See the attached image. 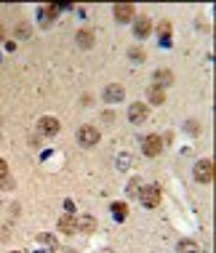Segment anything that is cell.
<instances>
[{"label":"cell","instance_id":"obj_1","mask_svg":"<svg viewBox=\"0 0 216 253\" xmlns=\"http://www.w3.org/2000/svg\"><path fill=\"white\" fill-rule=\"evenodd\" d=\"M139 200L144 208H158L160 205V187L158 184H147V187L139 189Z\"/></svg>","mask_w":216,"mask_h":253},{"label":"cell","instance_id":"obj_2","mask_svg":"<svg viewBox=\"0 0 216 253\" xmlns=\"http://www.w3.org/2000/svg\"><path fill=\"white\" fill-rule=\"evenodd\" d=\"M216 176V166L211 160H198L195 163V179H198L200 184H211Z\"/></svg>","mask_w":216,"mask_h":253},{"label":"cell","instance_id":"obj_3","mask_svg":"<svg viewBox=\"0 0 216 253\" xmlns=\"http://www.w3.org/2000/svg\"><path fill=\"white\" fill-rule=\"evenodd\" d=\"M78 141L83 147H96L99 144V131L93 126H80L78 128Z\"/></svg>","mask_w":216,"mask_h":253},{"label":"cell","instance_id":"obj_4","mask_svg":"<svg viewBox=\"0 0 216 253\" xmlns=\"http://www.w3.org/2000/svg\"><path fill=\"white\" fill-rule=\"evenodd\" d=\"M147 118H150V104H141V101L128 104V120L131 123H144Z\"/></svg>","mask_w":216,"mask_h":253},{"label":"cell","instance_id":"obj_5","mask_svg":"<svg viewBox=\"0 0 216 253\" xmlns=\"http://www.w3.org/2000/svg\"><path fill=\"white\" fill-rule=\"evenodd\" d=\"M141 149H144V155L147 157H158L160 155V149H163V141H160V136H144V141H141Z\"/></svg>","mask_w":216,"mask_h":253},{"label":"cell","instance_id":"obj_6","mask_svg":"<svg viewBox=\"0 0 216 253\" xmlns=\"http://www.w3.org/2000/svg\"><path fill=\"white\" fill-rule=\"evenodd\" d=\"M38 131H40V136H56L59 133V120L51 118V115H45V118L38 120Z\"/></svg>","mask_w":216,"mask_h":253},{"label":"cell","instance_id":"obj_7","mask_svg":"<svg viewBox=\"0 0 216 253\" xmlns=\"http://www.w3.org/2000/svg\"><path fill=\"white\" fill-rule=\"evenodd\" d=\"M133 32H136L139 38H147L152 32V22L150 16H133Z\"/></svg>","mask_w":216,"mask_h":253},{"label":"cell","instance_id":"obj_8","mask_svg":"<svg viewBox=\"0 0 216 253\" xmlns=\"http://www.w3.org/2000/svg\"><path fill=\"white\" fill-rule=\"evenodd\" d=\"M59 232H64V235H75L78 232V218L72 213H64L59 218Z\"/></svg>","mask_w":216,"mask_h":253},{"label":"cell","instance_id":"obj_9","mask_svg":"<svg viewBox=\"0 0 216 253\" xmlns=\"http://www.w3.org/2000/svg\"><path fill=\"white\" fill-rule=\"evenodd\" d=\"M120 99H123V85L112 83V85L104 88V101H107V104H118Z\"/></svg>","mask_w":216,"mask_h":253},{"label":"cell","instance_id":"obj_10","mask_svg":"<svg viewBox=\"0 0 216 253\" xmlns=\"http://www.w3.org/2000/svg\"><path fill=\"white\" fill-rule=\"evenodd\" d=\"M115 19H118V22H131L133 19V5L131 3H118L115 5Z\"/></svg>","mask_w":216,"mask_h":253},{"label":"cell","instance_id":"obj_11","mask_svg":"<svg viewBox=\"0 0 216 253\" xmlns=\"http://www.w3.org/2000/svg\"><path fill=\"white\" fill-rule=\"evenodd\" d=\"M171 83H173V72L171 70H158V72H155V88L163 91V88H168Z\"/></svg>","mask_w":216,"mask_h":253},{"label":"cell","instance_id":"obj_12","mask_svg":"<svg viewBox=\"0 0 216 253\" xmlns=\"http://www.w3.org/2000/svg\"><path fill=\"white\" fill-rule=\"evenodd\" d=\"M56 13H59V5H48V8H40L38 11V19H40V24H45L48 27L53 19H56Z\"/></svg>","mask_w":216,"mask_h":253},{"label":"cell","instance_id":"obj_13","mask_svg":"<svg viewBox=\"0 0 216 253\" xmlns=\"http://www.w3.org/2000/svg\"><path fill=\"white\" fill-rule=\"evenodd\" d=\"M78 45H80V48H91V45H93V32L88 30V27L78 30Z\"/></svg>","mask_w":216,"mask_h":253},{"label":"cell","instance_id":"obj_14","mask_svg":"<svg viewBox=\"0 0 216 253\" xmlns=\"http://www.w3.org/2000/svg\"><path fill=\"white\" fill-rule=\"evenodd\" d=\"M93 229H96V218L93 216H83L78 221V232H83V235H93Z\"/></svg>","mask_w":216,"mask_h":253},{"label":"cell","instance_id":"obj_15","mask_svg":"<svg viewBox=\"0 0 216 253\" xmlns=\"http://www.w3.org/2000/svg\"><path fill=\"white\" fill-rule=\"evenodd\" d=\"M158 35H160V40H163V43H168V38L173 35V27H171V22H160V27H158Z\"/></svg>","mask_w":216,"mask_h":253},{"label":"cell","instance_id":"obj_16","mask_svg":"<svg viewBox=\"0 0 216 253\" xmlns=\"http://www.w3.org/2000/svg\"><path fill=\"white\" fill-rule=\"evenodd\" d=\"M112 213H115L118 221H123V218L128 216V205L126 203H112Z\"/></svg>","mask_w":216,"mask_h":253},{"label":"cell","instance_id":"obj_17","mask_svg":"<svg viewBox=\"0 0 216 253\" xmlns=\"http://www.w3.org/2000/svg\"><path fill=\"white\" fill-rule=\"evenodd\" d=\"M176 253H198V243H192V240H181L176 245Z\"/></svg>","mask_w":216,"mask_h":253},{"label":"cell","instance_id":"obj_18","mask_svg":"<svg viewBox=\"0 0 216 253\" xmlns=\"http://www.w3.org/2000/svg\"><path fill=\"white\" fill-rule=\"evenodd\" d=\"M150 101H152V104H163V101H166V91H160V88H150Z\"/></svg>","mask_w":216,"mask_h":253},{"label":"cell","instance_id":"obj_19","mask_svg":"<svg viewBox=\"0 0 216 253\" xmlns=\"http://www.w3.org/2000/svg\"><path fill=\"white\" fill-rule=\"evenodd\" d=\"M139 189H141V181L139 179H131V181H128V187H126V192L133 197V195H139Z\"/></svg>","mask_w":216,"mask_h":253},{"label":"cell","instance_id":"obj_20","mask_svg":"<svg viewBox=\"0 0 216 253\" xmlns=\"http://www.w3.org/2000/svg\"><path fill=\"white\" fill-rule=\"evenodd\" d=\"M128 59H133V61H144V51H141V48H128Z\"/></svg>","mask_w":216,"mask_h":253},{"label":"cell","instance_id":"obj_21","mask_svg":"<svg viewBox=\"0 0 216 253\" xmlns=\"http://www.w3.org/2000/svg\"><path fill=\"white\" fill-rule=\"evenodd\" d=\"M38 243H43V245H48V248H53V245H56V240H53L51 235H40L38 237Z\"/></svg>","mask_w":216,"mask_h":253},{"label":"cell","instance_id":"obj_22","mask_svg":"<svg viewBox=\"0 0 216 253\" xmlns=\"http://www.w3.org/2000/svg\"><path fill=\"white\" fill-rule=\"evenodd\" d=\"M16 35H19V38H30V27H27V24H19V27H16Z\"/></svg>","mask_w":216,"mask_h":253},{"label":"cell","instance_id":"obj_23","mask_svg":"<svg viewBox=\"0 0 216 253\" xmlns=\"http://www.w3.org/2000/svg\"><path fill=\"white\" fill-rule=\"evenodd\" d=\"M5 176H8V163H5V160H0V181H3Z\"/></svg>","mask_w":216,"mask_h":253},{"label":"cell","instance_id":"obj_24","mask_svg":"<svg viewBox=\"0 0 216 253\" xmlns=\"http://www.w3.org/2000/svg\"><path fill=\"white\" fill-rule=\"evenodd\" d=\"M184 128H187V133H198V131H200V128H198V123H195V120H190Z\"/></svg>","mask_w":216,"mask_h":253},{"label":"cell","instance_id":"obj_25","mask_svg":"<svg viewBox=\"0 0 216 253\" xmlns=\"http://www.w3.org/2000/svg\"><path fill=\"white\" fill-rule=\"evenodd\" d=\"M5 40V30H3V24H0V43Z\"/></svg>","mask_w":216,"mask_h":253},{"label":"cell","instance_id":"obj_26","mask_svg":"<svg viewBox=\"0 0 216 253\" xmlns=\"http://www.w3.org/2000/svg\"><path fill=\"white\" fill-rule=\"evenodd\" d=\"M64 253H78V251H72V248H67V251H64Z\"/></svg>","mask_w":216,"mask_h":253},{"label":"cell","instance_id":"obj_27","mask_svg":"<svg viewBox=\"0 0 216 253\" xmlns=\"http://www.w3.org/2000/svg\"><path fill=\"white\" fill-rule=\"evenodd\" d=\"M104 253H112V251H104Z\"/></svg>","mask_w":216,"mask_h":253},{"label":"cell","instance_id":"obj_28","mask_svg":"<svg viewBox=\"0 0 216 253\" xmlns=\"http://www.w3.org/2000/svg\"><path fill=\"white\" fill-rule=\"evenodd\" d=\"M13 253H19V251H13Z\"/></svg>","mask_w":216,"mask_h":253}]
</instances>
